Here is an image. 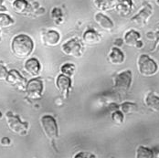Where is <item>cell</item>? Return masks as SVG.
<instances>
[{"instance_id":"cell-1","label":"cell","mask_w":159,"mask_h":158,"mask_svg":"<svg viewBox=\"0 0 159 158\" xmlns=\"http://www.w3.org/2000/svg\"><path fill=\"white\" fill-rule=\"evenodd\" d=\"M34 41L27 34H18L15 36L10 44L12 53L18 59H27L34 50Z\"/></svg>"},{"instance_id":"cell-2","label":"cell","mask_w":159,"mask_h":158,"mask_svg":"<svg viewBox=\"0 0 159 158\" xmlns=\"http://www.w3.org/2000/svg\"><path fill=\"white\" fill-rule=\"evenodd\" d=\"M138 72L143 77H152L158 72V64L146 54H141L137 59Z\"/></svg>"},{"instance_id":"cell-3","label":"cell","mask_w":159,"mask_h":158,"mask_svg":"<svg viewBox=\"0 0 159 158\" xmlns=\"http://www.w3.org/2000/svg\"><path fill=\"white\" fill-rule=\"evenodd\" d=\"M40 126L43 133L50 142L56 140L59 137V127L55 118L49 114H45L40 117Z\"/></svg>"},{"instance_id":"cell-4","label":"cell","mask_w":159,"mask_h":158,"mask_svg":"<svg viewBox=\"0 0 159 158\" xmlns=\"http://www.w3.org/2000/svg\"><path fill=\"white\" fill-rule=\"evenodd\" d=\"M133 74L130 70L121 71L113 76V90L119 94L126 93L131 88Z\"/></svg>"},{"instance_id":"cell-5","label":"cell","mask_w":159,"mask_h":158,"mask_svg":"<svg viewBox=\"0 0 159 158\" xmlns=\"http://www.w3.org/2000/svg\"><path fill=\"white\" fill-rule=\"evenodd\" d=\"M83 41L80 40L79 38H72L61 45V51L64 55L79 59L84 52V45Z\"/></svg>"},{"instance_id":"cell-6","label":"cell","mask_w":159,"mask_h":158,"mask_svg":"<svg viewBox=\"0 0 159 158\" xmlns=\"http://www.w3.org/2000/svg\"><path fill=\"white\" fill-rule=\"evenodd\" d=\"M153 12H154V9H153L152 5L148 3L147 1H144L141 10L135 16H134L131 18V22L138 28H143L147 25L149 19L153 15Z\"/></svg>"},{"instance_id":"cell-7","label":"cell","mask_w":159,"mask_h":158,"mask_svg":"<svg viewBox=\"0 0 159 158\" xmlns=\"http://www.w3.org/2000/svg\"><path fill=\"white\" fill-rule=\"evenodd\" d=\"M43 91H44V84L42 79L35 77L30 79L27 82L26 88H25V92L27 96L32 99V100H38L40 99L43 94Z\"/></svg>"},{"instance_id":"cell-8","label":"cell","mask_w":159,"mask_h":158,"mask_svg":"<svg viewBox=\"0 0 159 158\" xmlns=\"http://www.w3.org/2000/svg\"><path fill=\"white\" fill-rule=\"evenodd\" d=\"M7 123L9 129L19 135H26L29 131V124L22 122L20 118L14 115L12 112L7 113Z\"/></svg>"},{"instance_id":"cell-9","label":"cell","mask_w":159,"mask_h":158,"mask_svg":"<svg viewBox=\"0 0 159 158\" xmlns=\"http://www.w3.org/2000/svg\"><path fill=\"white\" fill-rule=\"evenodd\" d=\"M55 85H56L57 90L60 92V93L62 95L65 99L68 98L69 93H70V92L71 91V88H72L71 78L67 76V75H64L62 73H61L56 78Z\"/></svg>"},{"instance_id":"cell-10","label":"cell","mask_w":159,"mask_h":158,"mask_svg":"<svg viewBox=\"0 0 159 158\" xmlns=\"http://www.w3.org/2000/svg\"><path fill=\"white\" fill-rule=\"evenodd\" d=\"M6 81L14 86L16 87L18 90H25L26 85H27V79H25L20 73L19 71H17L16 70H8V74L7 77L6 79Z\"/></svg>"},{"instance_id":"cell-11","label":"cell","mask_w":159,"mask_h":158,"mask_svg":"<svg viewBox=\"0 0 159 158\" xmlns=\"http://www.w3.org/2000/svg\"><path fill=\"white\" fill-rule=\"evenodd\" d=\"M114 10L121 16H129L134 9L133 0H114Z\"/></svg>"},{"instance_id":"cell-12","label":"cell","mask_w":159,"mask_h":158,"mask_svg":"<svg viewBox=\"0 0 159 158\" xmlns=\"http://www.w3.org/2000/svg\"><path fill=\"white\" fill-rule=\"evenodd\" d=\"M41 41L46 47H56L61 41V35L54 29H49L42 33Z\"/></svg>"},{"instance_id":"cell-13","label":"cell","mask_w":159,"mask_h":158,"mask_svg":"<svg viewBox=\"0 0 159 158\" xmlns=\"http://www.w3.org/2000/svg\"><path fill=\"white\" fill-rule=\"evenodd\" d=\"M94 21L100 27V29H102L104 31L111 32L114 29L113 21L102 12H97L96 14H94Z\"/></svg>"},{"instance_id":"cell-14","label":"cell","mask_w":159,"mask_h":158,"mask_svg":"<svg viewBox=\"0 0 159 158\" xmlns=\"http://www.w3.org/2000/svg\"><path fill=\"white\" fill-rule=\"evenodd\" d=\"M25 71L33 78L38 77L41 71V64L36 58H30L24 63Z\"/></svg>"},{"instance_id":"cell-15","label":"cell","mask_w":159,"mask_h":158,"mask_svg":"<svg viewBox=\"0 0 159 158\" xmlns=\"http://www.w3.org/2000/svg\"><path fill=\"white\" fill-rule=\"evenodd\" d=\"M82 41L86 45H96L102 41V36L94 29H89L82 34Z\"/></svg>"},{"instance_id":"cell-16","label":"cell","mask_w":159,"mask_h":158,"mask_svg":"<svg viewBox=\"0 0 159 158\" xmlns=\"http://www.w3.org/2000/svg\"><path fill=\"white\" fill-rule=\"evenodd\" d=\"M107 59L112 65H122L125 61V55L118 47H112L109 51Z\"/></svg>"},{"instance_id":"cell-17","label":"cell","mask_w":159,"mask_h":158,"mask_svg":"<svg viewBox=\"0 0 159 158\" xmlns=\"http://www.w3.org/2000/svg\"><path fill=\"white\" fill-rule=\"evenodd\" d=\"M145 106L154 112H159V96L155 93H148L144 97Z\"/></svg>"},{"instance_id":"cell-18","label":"cell","mask_w":159,"mask_h":158,"mask_svg":"<svg viewBox=\"0 0 159 158\" xmlns=\"http://www.w3.org/2000/svg\"><path fill=\"white\" fill-rule=\"evenodd\" d=\"M141 40V34L134 29H130L125 34L124 42L128 47H136L137 43Z\"/></svg>"},{"instance_id":"cell-19","label":"cell","mask_w":159,"mask_h":158,"mask_svg":"<svg viewBox=\"0 0 159 158\" xmlns=\"http://www.w3.org/2000/svg\"><path fill=\"white\" fill-rule=\"evenodd\" d=\"M11 5L14 11L17 14H27L31 9L30 4L27 0H16Z\"/></svg>"},{"instance_id":"cell-20","label":"cell","mask_w":159,"mask_h":158,"mask_svg":"<svg viewBox=\"0 0 159 158\" xmlns=\"http://www.w3.org/2000/svg\"><path fill=\"white\" fill-rule=\"evenodd\" d=\"M93 5L101 11H108L114 7V0H93Z\"/></svg>"},{"instance_id":"cell-21","label":"cell","mask_w":159,"mask_h":158,"mask_svg":"<svg viewBox=\"0 0 159 158\" xmlns=\"http://www.w3.org/2000/svg\"><path fill=\"white\" fill-rule=\"evenodd\" d=\"M119 110L122 111L125 115H129V114L136 112L138 110V107H137L136 103H134V102H125L119 105Z\"/></svg>"},{"instance_id":"cell-22","label":"cell","mask_w":159,"mask_h":158,"mask_svg":"<svg viewBox=\"0 0 159 158\" xmlns=\"http://www.w3.org/2000/svg\"><path fill=\"white\" fill-rule=\"evenodd\" d=\"M135 157L136 158H154V152L143 145H139L135 150Z\"/></svg>"},{"instance_id":"cell-23","label":"cell","mask_w":159,"mask_h":158,"mask_svg":"<svg viewBox=\"0 0 159 158\" xmlns=\"http://www.w3.org/2000/svg\"><path fill=\"white\" fill-rule=\"evenodd\" d=\"M15 24V20L8 14L0 13V29H8Z\"/></svg>"},{"instance_id":"cell-24","label":"cell","mask_w":159,"mask_h":158,"mask_svg":"<svg viewBox=\"0 0 159 158\" xmlns=\"http://www.w3.org/2000/svg\"><path fill=\"white\" fill-rule=\"evenodd\" d=\"M75 70H76V67L73 63H64L60 69L61 73H62L64 75H67L70 78L74 75Z\"/></svg>"},{"instance_id":"cell-25","label":"cell","mask_w":159,"mask_h":158,"mask_svg":"<svg viewBox=\"0 0 159 158\" xmlns=\"http://www.w3.org/2000/svg\"><path fill=\"white\" fill-rule=\"evenodd\" d=\"M111 121H112L115 124H117V125H122V124H124V122H125V114L120 111L119 109L111 111Z\"/></svg>"},{"instance_id":"cell-26","label":"cell","mask_w":159,"mask_h":158,"mask_svg":"<svg viewBox=\"0 0 159 158\" xmlns=\"http://www.w3.org/2000/svg\"><path fill=\"white\" fill-rule=\"evenodd\" d=\"M62 16L63 12L60 7H53L50 11V16L56 24H60L59 22H62Z\"/></svg>"},{"instance_id":"cell-27","label":"cell","mask_w":159,"mask_h":158,"mask_svg":"<svg viewBox=\"0 0 159 158\" xmlns=\"http://www.w3.org/2000/svg\"><path fill=\"white\" fill-rule=\"evenodd\" d=\"M74 158H96V156L89 152H79L74 156Z\"/></svg>"},{"instance_id":"cell-28","label":"cell","mask_w":159,"mask_h":158,"mask_svg":"<svg viewBox=\"0 0 159 158\" xmlns=\"http://www.w3.org/2000/svg\"><path fill=\"white\" fill-rule=\"evenodd\" d=\"M7 74H8L7 69L3 64L0 63V80H6Z\"/></svg>"},{"instance_id":"cell-29","label":"cell","mask_w":159,"mask_h":158,"mask_svg":"<svg viewBox=\"0 0 159 158\" xmlns=\"http://www.w3.org/2000/svg\"><path fill=\"white\" fill-rule=\"evenodd\" d=\"M0 143H1L2 146L7 147V146H9L11 144V141H10V139L8 137H3L1 139V141H0Z\"/></svg>"},{"instance_id":"cell-30","label":"cell","mask_w":159,"mask_h":158,"mask_svg":"<svg viewBox=\"0 0 159 158\" xmlns=\"http://www.w3.org/2000/svg\"><path fill=\"white\" fill-rule=\"evenodd\" d=\"M7 8L4 5V0H0V13H5V12H7Z\"/></svg>"},{"instance_id":"cell-31","label":"cell","mask_w":159,"mask_h":158,"mask_svg":"<svg viewBox=\"0 0 159 158\" xmlns=\"http://www.w3.org/2000/svg\"><path fill=\"white\" fill-rule=\"evenodd\" d=\"M7 1L8 3H10V4H12V3H14L16 0H7Z\"/></svg>"},{"instance_id":"cell-32","label":"cell","mask_w":159,"mask_h":158,"mask_svg":"<svg viewBox=\"0 0 159 158\" xmlns=\"http://www.w3.org/2000/svg\"><path fill=\"white\" fill-rule=\"evenodd\" d=\"M156 4L159 7V0H156Z\"/></svg>"},{"instance_id":"cell-33","label":"cell","mask_w":159,"mask_h":158,"mask_svg":"<svg viewBox=\"0 0 159 158\" xmlns=\"http://www.w3.org/2000/svg\"><path fill=\"white\" fill-rule=\"evenodd\" d=\"M2 117H3V114H2V112L0 111V120L2 119Z\"/></svg>"},{"instance_id":"cell-34","label":"cell","mask_w":159,"mask_h":158,"mask_svg":"<svg viewBox=\"0 0 159 158\" xmlns=\"http://www.w3.org/2000/svg\"><path fill=\"white\" fill-rule=\"evenodd\" d=\"M0 36H1V32H0Z\"/></svg>"}]
</instances>
